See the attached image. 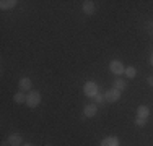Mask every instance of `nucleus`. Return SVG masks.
Wrapping results in <instances>:
<instances>
[{"instance_id":"19","label":"nucleus","mask_w":153,"mask_h":146,"mask_svg":"<svg viewBox=\"0 0 153 146\" xmlns=\"http://www.w3.org/2000/svg\"><path fill=\"white\" fill-rule=\"evenodd\" d=\"M21 146H33L31 143H25V145H21Z\"/></svg>"},{"instance_id":"16","label":"nucleus","mask_w":153,"mask_h":146,"mask_svg":"<svg viewBox=\"0 0 153 146\" xmlns=\"http://www.w3.org/2000/svg\"><path fill=\"white\" fill-rule=\"evenodd\" d=\"M145 123H147V120H145V119H138V117L135 119V125L137 127H145Z\"/></svg>"},{"instance_id":"7","label":"nucleus","mask_w":153,"mask_h":146,"mask_svg":"<svg viewBox=\"0 0 153 146\" xmlns=\"http://www.w3.org/2000/svg\"><path fill=\"white\" fill-rule=\"evenodd\" d=\"M137 117H138V119H145V120H147L148 117H150V109H148L147 105H138V107H137Z\"/></svg>"},{"instance_id":"17","label":"nucleus","mask_w":153,"mask_h":146,"mask_svg":"<svg viewBox=\"0 0 153 146\" xmlns=\"http://www.w3.org/2000/svg\"><path fill=\"white\" fill-rule=\"evenodd\" d=\"M147 83H148L150 86H153V76H148V78H147Z\"/></svg>"},{"instance_id":"13","label":"nucleus","mask_w":153,"mask_h":146,"mask_svg":"<svg viewBox=\"0 0 153 146\" xmlns=\"http://www.w3.org/2000/svg\"><path fill=\"white\" fill-rule=\"evenodd\" d=\"M114 88H116L117 91H121V93H122V91L127 88V81H126V80H121V78H117V80L114 81Z\"/></svg>"},{"instance_id":"8","label":"nucleus","mask_w":153,"mask_h":146,"mask_svg":"<svg viewBox=\"0 0 153 146\" xmlns=\"http://www.w3.org/2000/svg\"><path fill=\"white\" fill-rule=\"evenodd\" d=\"M83 13L85 15H93L94 13V2H91V0H85L83 2Z\"/></svg>"},{"instance_id":"18","label":"nucleus","mask_w":153,"mask_h":146,"mask_svg":"<svg viewBox=\"0 0 153 146\" xmlns=\"http://www.w3.org/2000/svg\"><path fill=\"white\" fill-rule=\"evenodd\" d=\"M150 63L153 65V54H152V57H150Z\"/></svg>"},{"instance_id":"14","label":"nucleus","mask_w":153,"mask_h":146,"mask_svg":"<svg viewBox=\"0 0 153 146\" xmlns=\"http://www.w3.org/2000/svg\"><path fill=\"white\" fill-rule=\"evenodd\" d=\"M124 73H126L127 78H135V76H137V70H135V67H127Z\"/></svg>"},{"instance_id":"10","label":"nucleus","mask_w":153,"mask_h":146,"mask_svg":"<svg viewBox=\"0 0 153 146\" xmlns=\"http://www.w3.org/2000/svg\"><path fill=\"white\" fill-rule=\"evenodd\" d=\"M101 146H119V138L117 136H108L101 141Z\"/></svg>"},{"instance_id":"5","label":"nucleus","mask_w":153,"mask_h":146,"mask_svg":"<svg viewBox=\"0 0 153 146\" xmlns=\"http://www.w3.org/2000/svg\"><path fill=\"white\" fill-rule=\"evenodd\" d=\"M18 86H20V91H31L33 83H31V80L28 78V76H23V78L18 81Z\"/></svg>"},{"instance_id":"11","label":"nucleus","mask_w":153,"mask_h":146,"mask_svg":"<svg viewBox=\"0 0 153 146\" xmlns=\"http://www.w3.org/2000/svg\"><path fill=\"white\" fill-rule=\"evenodd\" d=\"M16 0H2L0 2V8L2 10H12V8H15L16 7Z\"/></svg>"},{"instance_id":"20","label":"nucleus","mask_w":153,"mask_h":146,"mask_svg":"<svg viewBox=\"0 0 153 146\" xmlns=\"http://www.w3.org/2000/svg\"><path fill=\"white\" fill-rule=\"evenodd\" d=\"M47 146H49V145H47Z\"/></svg>"},{"instance_id":"4","label":"nucleus","mask_w":153,"mask_h":146,"mask_svg":"<svg viewBox=\"0 0 153 146\" xmlns=\"http://www.w3.org/2000/svg\"><path fill=\"white\" fill-rule=\"evenodd\" d=\"M109 68H111V72L114 73V75H122V73L126 72V67H124V63L121 60H112L111 63H109Z\"/></svg>"},{"instance_id":"6","label":"nucleus","mask_w":153,"mask_h":146,"mask_svg":"<svg viewBox=\"0 0 153 146\" xmlns=\"http://www.w3.org/2000/svg\"><path fill=\"white\" fill-rule=\"evenodd\" d=\"M98 114V107H96V104H86L85 105V109H83V115L85 117H94Z\"/></svg>"},{"instance_id":"12","label":"nucleus","mask_w":153,"mask_h":146,"mask_svg":"<svg viewBox=\"0 0 153 146\" xmlns=\"http://www.w3.org/2000/svg\"><path fill=\"white\" fill-rule=\"evenodd\" d=\"M13 101L16 104H23V102H26V94H23V91H18V93H15V96H13Z\"/></svg>"},{"instance_id":"2","label":"nucleus","mask_w":153,"mask_h":146,"mask_svg":"<svg viewBox=\"0 0 153 146\" xmlns=\"http://www.w3.org/2000/svg\"><path fill=\"white\" fill-rule=\"evenodd\" d=\"M83 93H85V96L88 97H94L98 94V85L93 81H86L85 86H83Z\"/></svg>"},{"instance_id":"1","label":"nucleus","mask_w":153,"mask_h":146,"mask_svg":"<svg viewBox=\"0 0 153 146\" xmlns=\"http://www.w3.org/2000/svg\"><path fill=\"white\" fill-rule=\"evenodd\" d=\"M26 104L28 107H38L41 104V93L39 91H30V94H26Z\"/></svg>"},{"instance_id":"9","label":"nucleus","mask_w":153,"mask_h":146,"mask_svg":"<svg viewBox=\"0 0 153 146\" xmlns=\"http://www.w3.org/2000/svg\"><path fill=\"white\" fill-rule=\"evenodd\" d=\"M7 141H8L10 146H21L23 145V138H21L20 135H10Z\"/></svg>"},{"instance_id":"3","label":"nucleus","mask_w":153,"mask_h":146,"mask_svg":"<svg viewBox=\"0 0 153 146\" xmlns=\"http://www.w3.org/2000/svg\"><path fill=\"white\" fill-rule=\"evenodd\" d=\"M104 99L106 102H116L121 99V91H117L116 88H111V89H108L106 93H104Z\"/></svg>"},{"instance_id":"15","label":"nucleus","mask_w":153,"mask_h":146,"mask_svg":"<svg viewBox=\"0 0 153 146\" xmlns=\"http://www.w3.org/2000/svg\"><path fill=\"white\" fill-rule=\"evenodd\" d=\"M93 99H94V104H103V102L106 101V99H104V94H100V93H98Z\"/></svg>"}]
</instances>
